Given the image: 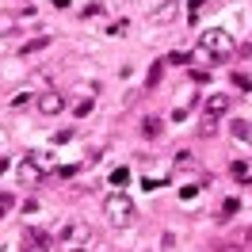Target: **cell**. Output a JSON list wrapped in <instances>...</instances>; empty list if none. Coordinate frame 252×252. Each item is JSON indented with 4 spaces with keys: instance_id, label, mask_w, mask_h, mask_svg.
<instances>
[{
    "instance_id": "3957f363",
    "label": "cell",
    "mask_w": 252,
    "mask_h": 252,
    "mask_svg": "<svg viewBox=\"0 0 252 252\" xmlns=\"http://www.w3.org/2000/svg\"><path fill=\"white\" fill-rule=\"evenodd\" d=\"M199 46H203V54H210L214 62H225V58L233 54V38L225 31H218V27H210V31L199 34Z\"/></svg>"
},
{
    "instance_id": "e0dca14e",
    "label": "cell",
    "mask_w": 252,
    "mask_h": 252,
    "mask_svg": "<svg viewBox=\"0 0 252 252\" xmlns=\"http://www.w3.org/2000/svg\"><path fill=\"white\" fill-rule=\"evenodd\" d=\"M50 4H54V8H69V0H50Z\"/></svg>"
},
{
    "instance_id": "9a60e30c",
    "label": "cell",
    "mask_w": 252,
    "mask_h": 252,
    "mask_svg": "<svg viewBox=\"0 0 252 252\" xmlns=\"http://www.w3.org/2000/svg\"><path fill=\"white\" fill-rule=\"evenodd\" d=\"M92 107H95L92 99H80V103H77V119H84V115H92Z\"/></svg>"
},
{
    "instance_id": "4fadbf2b",
    "label": "cell",
    "mask_w": 252,
    "mask_h": 252,
    "mask_svg": "<svg viewBox=\"0 0 252 252\" xmlns=\"http://www.w3.org/2000/svg\"><path fill=\"white\" fill-rule=\"evenodd\" d=\"M237 206H241L237 199H225V203H221V218H233V214H237Z\"/></svg>"
},
{
    "instance_id": "52a82bcc",
    "label": "cell",
    "mask_w": 252,
    "mask_h": 252,
    "mask_svg": "<svg viewBox=\"0 0 252 252\" xmlns=\"http://www.w3.org/2000/svg\"><path fill=\"white\" fill-rule=\"evenodd\" d=\"M62 107H65V99L58 92H42L38 95V111H42V115H58Z\"/></svg>"
},
{
    "instance_id": "7c38bea8",
    "label": "cell",
    "mask_w": 252,
    "mask_h": 252,
    "mask_svg": "<svg viewBox=\"0 0 252 252\" xmlns=\"http://www.w3.org/2000/svg\"><path fill=\"white\" fill-rule=\"evenodd\" d=\"M46 42H50L46 34H38V38H31V42L23 46V54H34V50H42V46H46Z\"/></svg>"
},
{
    "instance_id": "ba28073f",
    "label": "cell",
    "mask_w": 252,
    "mask_h": 252,
    "mask_svg": "<svg viewBox=\"0 0 252 252\" xmlns=\"http://www.w3.org/2000/svg\"><path fill=\"white\" fill-rule=\"evenodd\" d=\"M229 111V95H210L206 99V119H221Z\"/></svg>"
},
{
    "instance_id": "30bf717a",
    "label": "cell",
    "mask_w": 252,
    "mask_h": 252,
    "mask_svg": "<svg viewBox=\"0 0 252 252\" xmlns=\"http://www.w3.org/2000/svg\"><path fill=\"white\" fill-rule=\"evenodd\" d=\"M130 184V168H115L111 172V188H126Z\"/></svg>"
},
{
    "instance_id": "9c48e42d",
    "label": "cell",
    "mask_w": 252,
    "mask_h": 252,
    "mask_svg": "<svg viewBox=\"0 0 252 252\" xmlns=\"http://www.w3.org/2000/svg\"><path fill=\"white\" fill-rule=\"evenodd\" d=\"M229 134H233L237 142H252V126L245 119H229Z\"/></svg>"
},
{
    "instance_id": "8fae6325",
    "label": "cell",
    "mask_w": 252,
    "mask_h": 252,
    "mask_svg": "<svg viewBox=\"0 0 252 252\" xmlns=\"http://www.w3.org/2000/svg\"><path fill=\"white\" fill-rule=\"evenodd\" d=\"M145 138H157L160 134V119H145V130H142Z\"/></svg>"
},
{
    "instance_id": "6da1fadb",
    "label": "cell",
    "mask_w": 252,
    "mask_h": 252,
    "mask_svg": "<svg viewBox=\"0 0 252 252\" xmlns=\"http://www.w3.org/2000/svg\"><path fill=\"white\" fill-rule=\"evenodd\" d=\"M58 241L65 245V252H88L95 245V229L88 221H65L58 229Z\"/></svg>"
},
{
    "instance_id": "7a4b0ae2",
    "label": "cell",
    "mask_w": 252,
    "mask_h": 252,
    "mask_svg": "<svg viewBox=\"0 0 252 252\" xmlns=\"http://www.w3.org/2000/svg\"><path fill=\"white\" fill-rule=\"evenodd\" d=\"M103 210H107V221L119 225V229H126L130 221L138 218V206H134V199L126 191H111L107 199H103Z\"/></svg>"
},
{
    "instance_id": "277c9868",
    "label": "cell",
    "mask_w": 252,
    "mask_h": 252,
    "mask_svg": "<svg viewBox=\"0 0 252 252\" xmlns=\"http://www.w3.org/2000/svg\"><path fill=\"white\" fill-rule=\"evenodd\" d=\"M252 249V225H241V229H229L214 241V252H249Z\"/></svg>"
},
{
    "instance_id": "2e32d148",
    "label": "cell",
    "mask_w": 252,
    "mask_h": 252,
    "mask_svg": "<svg viewBox=\"0 0 252 252\" xmlns=\"http://www.w3.org/2000/svg\"><path fill=\"white\" fill-rule=\"evenodd\" d=\"M203 4H206V0H191V23L199 19V12H203Z\"/></svg>"
},
{
    "instance_id": "8992f818",
    "label": "cell",
    "mask_w": 252,
    "mask_h": 252,
    "mask_svg": "<svg viewBox=\"0 0 252 252\" xmlns=\"http://www.w3.org/2000/svg\"><path fill=\"white\" fill-rule=\"evenodd\" d=\"M50 249H54V241H50L42 229H34V225H31V229H23V249H19V252H50Z\"/></svg>"
},
{
    "instance_id": "5bb4252c",
    "label": "cell",
    "mask_w": 252,
    "mask_h": 252,
    "mask_svg": "<svg viewBox=\"0 0 252 252\" xmlns=\"http://www.w3.org/2000/svg\"><path fill=\"white\" fill-rule=\"evenodd\" d=\"M12 206H16V195H0V218H4Z\"/></svg>"
},
{
    "instance_id": "5b68a950",
    "label": "cell",
    "mask_w": 252,
    "mask_h": 252,
    "mask_svg": "<svg viewBox=\"0 0 252 252\" xmlns=\"http://www.w3.org/2000/svg\"><path fill=\"white\" fill-rule=\"evenodd\" d=\"M46 160H50V157H42V153L23 157V160L16 164V180H19V184H27V188H34V184L42 180V172H46Z\"/></svg>"
}]
</instances>
